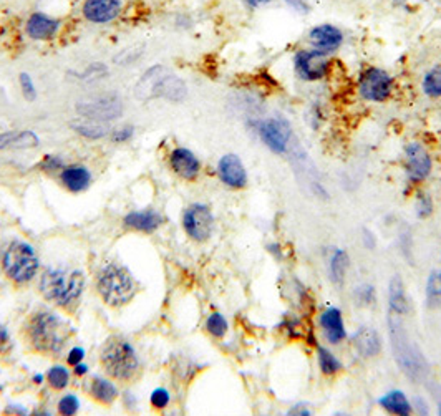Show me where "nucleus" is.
<instances>
[{
  "label": "nucleus",
  "instance_id": "f257e3e1",
  "mask_svg": "<svg viewBox=\"0 0 441 416\" xmlns=\"http://www.w3.org/2000/svg\"><path fill=\"white\" fill-rule=\"evenodd\" d=\"M85 279L80 271L65 272L62 269H48L40 280V291L45 298L57 302L60 307H69L82 296Z\"/></svg>",
  "mask_w": 441,
  "mask_h": 416
},
{
  "label": "nucleus",
  "instance_id": "f03ea898",
  "mask_svg": "<svg viewBox=\"0 0 441 416\" xmlns=\"http://www.w3.org/2000/svg\"><path fill=\"white\" fill-rule=\"evenodd\" d=\"M390 335H392L393 343V354L398 361V367L403 370L406 377L411 380L422 381L428 373V365L425 361V356L418 350V347L411 342L405 329H403L402 322L397 318L390 320Z\"/></svg>",
  "mask_w": 441,
  "mask_h": 416
},
{
  "label": "nucleus",
  "instance_id": "7ed1b4c3",
  "mask_svg": "<svg viewBox=\"0 0 441 416\" xmlns=\"http://www.w3.org/2000/svg\"><path fill=\"white\" fill-rule=\"evenodd\" d=\"M102 365L116 380H129L138 370V356L132 343L121 337H110L102 350Z\"/></svg>",
  "mask_w": 441,
  "mask_h": 416
},
{
  "label": "nucleus",
  "instance_id": "20e7f679",
  "mask_svg": "<svg viewBox=\"0 0 441 416\" xmlns=\"http://www.w3.org/2000/svg\"><path fill=\"white\" fill-rule=\"evenodd\" d=\"M98 292L108 305L120 307L132 300L136 292V284L125 267L110 264L98 277Z\"/></svg>",
  "mask_w": 441,
  "mask_h": 416
},
{
  "label": "nucleus",
  "instance_id": "39448f33",
  "mask_svg": "<svg viewBox=\"0 0 441 416\" xmlns=\"http://www.w3.org/2000/svg\"><path fill=\"white\" fill-rule=\"evenodd\" d=\"M138 98L148 100L153 96H165V98L181 100L186 96V87L179 78L173 77L163 66H153L146 75H143L136 87Z\"/></svg>",
  "mask_w": 441,
  "mask_h": 416
},
{
  "label": "nucleus",
  "instance_id": "423d86ee",
  "mask_svg": "<svg viewBox=\"0 0 441 416\" xmlns=\"http://www.w3.org/2000/svg\"><path fill=\"white\" fill-rule=\"evenodd\" d=\"M32 345L40 352H57L63 343V322L57 315L40 312L33 315L28 325Z\"/></svg>",
  "mask_w": 441,
  "mask_h": 416
},
{
  "label": "nucleus",
  "instance_id": "0eeeda50",
  "mask_svg": "<svg viewBox=\"0 0 441 416\" xmlns=\"http://www.w3.org/2000/svg\"><path fill=\"white\" fill-rule=\"evenodd\" d=\"M39 257L32 246L22 241H14L3 254V269L15 282H27L39 271Z\"/></svg>",
  "mask_w": 441,
  "mask_h": 416
},
{
  "label": "nucleus",
  "instance_id": "6e6552de",
  "mask_svg": "<svg viewBox=\"0 0 441 416\" xmlns=\"http://www.w3.org/2000/svg\"><path fill=\"white\" fill-rule=\"evenodd\" d=\"M392 90L393 80L385 70L370 66V69H367L360 75L359 91L362 98L368 100V102H385L392 95Z\"/></svg>",
  "mask_w": 441,
  "mask_h": 416
},
{
  "label": "nucleus",
  "instance_id": "1a4fd4ad",
  "mask_svg": "<svg viewBox=\"0 0 441 416\" xmlns=\"http://www.w3.org/2000/svg\"><path fill=\"white\" fill-rule=\"evenodd\" d=\"M77 111L88 120L103 123V121L118 118L121 111H123V105H121L118 96L115 95L95 96V98H88L77 103Z\"/></svg>",
  "mask_w": 441,
  "mask_h": 416
},
{
  "label": "nucleus",
  "instance_id": "9d476101",
  "mask_svg": "<svg viewBox=\"0 0 441 416\" xmlns=\"http://www.w3.org/2000/svg\"><path fill=\"white\" fill-rule=\"evenodd\" d=\"M294 66L297 75L304 82H318L329 71V58L318 50H299L294 57Z\"/></svg>",
  "mask_w": 441,
  "mask_h": 416
},
{
  "label": "nucleus",
  "instance_id": "9b49d317",
  "mask_svg": "<svg viewBox=\"0 0 441 416\" xmlns=\"http://www.w3.org/2000/svg\"><path fill=\"white\" fill-rule=\"evenodd\" d=\"M258 132L264 145L277 154L285 153L289 148V143L292 140V128L289 121L284 118L264 120L259 125Z\"/></svg>",
  "mask_w": 441,
  "mask_h": 416
},
{
  "label": "nucleus",
  "instance_id": "f8f14e48",
  "mask_svg": "<svg viewBox=\"0 0 441 416\" xmlns=\"http://www.w3.org/2000/svg\"><path fill=\"white\" fill-rule=\"evenodd\" d=\"M213 214L208 206L192 204L183 216V226L186 233L196 241H206L213 233Z\"/></svg>",
  "mask_w": 441,
  "mask_h": 416
},
{
  "label": "nucleus",
  "instance_id": "ddd939ff",
  "mask_svg": "<svg viewBox=\"0 0 441 416\" xmlns=\"http://www.w3.org/2000/svg\"><path fill=\"white\" fill-rule=\"evenodd\" d=\"M309 42L315 50L329 55V53L335 52V50L342 45L343 33L339 27H335V25L322 24L310 30Z\"/></svg>",
  "mask_w": 441,
  "mask_h": 416
},
{
  "label": "nucleus",
  "instance_id": "4468645a",
  "mask_svg": "<svg viewBox=\"0 0 441 416\" xmlns=\"http://www.w3.org/2000/svg\"><path fill=\"white\" fill-rule=\"evenodd\" d=\"M406 173L411 181H423L430 176L431 159L428 151L418 143H410L405 148Z\"/></svg>",
  "mask_w": 441,
  "mask_h": 416
},
{
  "label": "nucleus",
  "instance_id": "2eb2a0df",
  "mask_svg": "<svg viewBox=\"0 0 441 416\" xmlns=\"http://www.w3.org/2000/svg\"><path fill=\"white\" fill-rule=\"evenodd\" d=\"M121 12V0H85L83 15L91 24H108Z\"/></svg>",
  "mask_w": 441,
  "mask_h": 416
},
{
  "label": "nucleus",
  "instance_id": "dca6fc26",
  "mask_svg": "<svg viewBox=\"0 0 441 416\" xmlns=\"http://www.w3.org/2000/svg\"><path fill=\"white\" fill-rule=\"evenodd\" d=\"M217 173L224 184H228L229 188L239 189L244 188L247 183V173L246 168L242 165L241 158L236 154H226L219 159V165H217Z\"/></svg>",
  "mask_w": 441,
  "mask_h": 416
},
{
  "label": "nucleus",
  "instance_id": "f3484780",
  "mask_svg": "<svg viewBox=\"0 0 441 416\" xmlns=\"http://www.w3.org/2000/svg\"><path fill=\"white\" fill-rule=\"evenodd\" d=\"M58 28H60V22L53 17H50L44 12H35L28 17L27 25H25V32L27 35L33 40H42L47 42L52 40L57 35Z\"/></svg>",
  "mask_w": 441,
  "mask_h": 416
},
{
  "label": "nucleus",
  "instance_id": "a211bd4d",
  "mask_svg": "<svg viewBox=\"0 0 441 416\" xmlns=\"http://www.w3.org/2000/svg\"><path fill=\"white\" fill-rule=\"evenodd\" d=\"M171 168L178 176H181L184 179H195L199 174L201 163L199 159L195 156L192 151L186 148H176L171 153Z\"/></svg>",
  "mask_w": 441,
  "mask_h": 416
},
{
  "label": "nucleus",
  "instance_id": "6ab92c4d",
  "mask_svg": "<svg viewBox=\"0 0 441 416\" xmlns=\"http://www.w3.org/2000/svg\"><path fill=\"white\" fill-rule=\"evenodd\" d=\"M321 327L323 329V334H325V338L330 343H340L347 337L342 314H340L337 307H330L321 315Z\"/></svg>",
  "mask_w": 441,
  "mask_h": 416
},
{
  "label": "nucleus",
  "instance_id": "aec40b11",
  "mask_svg": "<svg viewBox=\"0 0 441 416\" xmlns=\"http://www.w3.org/2000/svg\"><path fill=\"white\" fill-rule=\"evenodd\" d=\"M163 217L156 211H134L125 217V226L141 230V233H153L159 228Z\"/></svg>",
  "mask_w": 441,
  "mask_h": 416
},
{
  "label": "nucleus",
  "instance_id": "412c9836",
  "mask_svg": "<svg viewBox=\"0 0 441 416\" xmlns=\"http://www.w3.org/2000/svg\"><path fill=\"white\" fill-rule=\"evenodd\" d=\"M39 136L32 132H7L0 133V150H25L35 148Z\"/></svg>",
  "mask_w": 441,
  "mask_h": 416
},
{
  "label": "nucleus",
  "instance_id": "4be33fe9",
  "mask_svg": "<svg viewBox=\"0 0 441 416\" xmlns=\"http://www.w3.org/2000/svg\"><path fill=\"white\" fill-rule=\"evenodd\" d=\"M62 181L65 184L66 189L73 192L85 191L90 186L91 173L83 166H69L63 168L62 171Z\"/></svg>",
  "mask_w": 441,
  "mask_h": 416
},
{
  "label": "nucleus",
  "instance_id": "5701e85b",
  "mask_svg": "<svg viewBox=\"0 0 441 416\" xmlns=\"http://www.w3.org/2000/svg\"><path fill=\"white\" fill-rule=\"evenodd\" d=\"M352 342H354L355 348L363 356H375L381 348L380 337H378L377 332L367 329V327L357 332L354 337H352Z\"/></svg>",
  "mask_w": 441,
  "mask_h": 416
},
{
  "label": "nucleus",
  "instance_id": "b1692460",
  "mask_svg": "<svg viewBox=\"0 0 441 416\" xmlns=\"http://www.w3.org/2000/svg\"><path fill=\"white\" fill-rule=\"evenodd\" d=\"M380 405L393 415L406 416L413 411L408 398H406L405 393L400 392V390H395V392H390L388 395H385L384 398H380Z\"/></svg>",
  "mask_w": 441,
  "mask_h": 416
},
{
  "label": "nucleus",
  "instance_id": "393cba45",
  "mask_svg": "<svg viewBox=\"0 0 441 416\" xmlns=\"http://www.w3.org/2000/svg\"><path fill=\"white\" fill-rule=\"evenodd\" d=\"M390 309L398 315H405L408 312V298L405 293V285H403L400 277H393L390 282Z\"/></svg>",
  "mask_w": 441,
  "mask_h": 416
},
{
  "label": "nucleus",
  "instance_id": "a878e982",
  "mask_svg": "<svg viewBox=\"0 0 441 416\" xmlns=\"http://www.w3.org/2000/svg\"><path fill=\"white\" fill-rule=\"evenodd\" d=\"M90 392H91V397L100 403H111L116 397H118V390H116V386L113 385L110 380H107V378H102V377H93Z\"/></svg>",
  "mask_w": 441,
  "mask_h": 416
},
{
  "label": "nucleus",
  "instance_id": "bb28decb",
  "mask_svg": "<svg viewBox=\"0 0 441 416\" xmlns=\"http://www.w3.org/2000/svg\"><path fill=\"white\" fill-rule=\"evenodd\" d=\"M348 271V255L345 251H335V254L330 259V275L332 280L337 284H342L345 279Z\"/></svg>",
  "mask_w": 441,
  "mask_h": 416
},
{
  "label": "nucleus",
  "instance_id": "cd10ccee",
  "mask_svg": "<svg viewBox=\"0 0 441 416\" xmlns=\"http://www.w3.org/2000/svg\"><path fill=\"white\" fill-rule=\"evenodd\" d=\"M73 129L82 136L90 138V140H98L108 134V128L100 121H85V123H77L73 125Z\"/></svg>",
  "mask_w": 441,
  "mask_h": 416
},
{
  "label": "nucleus",
  "instance_id": "c85d7f7f",
  "mask_svg": "<svg viewBox=\"0 0 441 416\" xmlns=\"http://www.w3.org/2000/svg\"><path fill=\"white\" fill-rule=\"evenodd\" d=\"M423 91L431 98L441 96V65L431 69L423 78Z\"/></svg>",
  "mask_w": 441,
  "mask_h": 416
},
{
  "label": "nucleus",
  "instance_id": "c756f323",
  "mask_svg": "<svg viewBox=\"0 0 441 416\" xmlns=\"http://www.w3.org/2000/svg\"><path fill=\"white\" fill-rule=\"evenodd\" d=\"M318 365H321L322 373H325V375H334L342 368L337 356L327 350V348H318Z\"/></svg>",
  "mask_w": 441,
  "mask_h": 416
},
{
  "label": "nucleus",
  "instance_id": "7c9ffc66",
  "mask_svg": "<svg viewBox=\"0 0 441 416\" xmlns=\"http://www.w3.org/2000/svg\"><path fill=\"white\" fill-rule=\"evenodd\" d=\"M47 380L55 390H63L66 385H69V380H70L69 370H66L65 367L50 368L47 373Z\"/></svg>",
  "mask_w": 441,
  "mask_h": 416
},
{
  "label": "nucleus",
  "instance_id": "2f4dec72",
  "mask_svg": "<svg viewBox=\"0 0 441 416\" xmlns=\"http://www.w3.org/2000/svg\"><path fill=\"white\" fill-rule=\"evenodd\" d=\"M206 327H208V332L214 337H224L226 332H228V320L221 314H211Z\"/></svg>",
  "mask_w": 441,
  "mask_h": 416
},
{
  "label": "nucleus",
  "instance_id": "473e14b6",
  "mask_svg": "<svg viewBox=\"0 0 441 416\" xmlns=\"http://www.w3.org/2000/svg\"><path fill=\"white\" fill-rule=\"evenodd\" d=\"M426 296L431 304H440L441 302V272H433L428 279Z\"/></svg>",
  "mask_w": 441,
  "mask_h": 416
},
{
  "label": "nucleus",
  "instance_id": "72a5a7b5",
  "mask_svg": "<svg viewBox=\"0 0 441 416\" xmlns=\"http://www.w3.org/2000/svg\"><path fill=\"white\" fill-rule=\"evenodd\" d=\"M78 408H80V403L73 395H66V397H63L60 403H58V411L66 416L75 415L78 411Z\"/></svg>",
  "mask_w": 441,
  "mask_h": 416
},
{
  "label": "nucleus",
  "instance_id": "f704fd0d",
  "mask_svg": "<svg viewBox=\"0 0 441 416\" xmlns=\"http://www.w3.org/2000/svg\"><path fill=\"white\" fill-rule=\"evenodd\" d=\"M20 88H22V93L27 100H35L37 96V90H35V85H33V80L30 78V75L27 73H22L20 75Z\"/></svg>",
  "mask_w": 441,
  "mask_h": 416
},
{
  "label": "nucleus",
  "instance_id": "c9c22d12",
  "mask_svg": "<svg viewBox=\"0 0 441 416\" xmlns=\"http://www.w3.org/2000/svg\"><path fill=\"white\" fill-rule=\"evenodd\" d=\"M168 403H170V393L166 392L165 388H156L153 392V395H151V405L154 406V408H166Z\"/></svg>",
  "mask_w": 441,
  "mask_h": 416
},
{
  "label": "nucleus",
  "instance_id": "e433bc0d",
  "mask_svg": "<svg viewBox=\"0 0 441 416\" xmlns=\"http://www.w3.org/2000/svg\"><path fill=\"white\" fill-rule=\"evenodd\" d=\"M417 209H418V214H420V216H422V217L430 216L431 209H433V206H431L430 197L425 196V195L420 196L418 201H417Z\"/></svg>",
  "mask_w": 441,
  "mask_h": 416
},
{
  "label": "nucleus",
  "instance_id": "4c0bfd02",
  "mask_svg": "<svg viewBox=\"0 0 441 416\" xmlns=\"http://www.w3.org/2000/svg\"><path fill=\"white\" fill-rule=\"evenodd\" d=\"M40 168L45 171H57V170H62L63 168V161H62V158L47 156L44 159V161H42Z\"/></svg>",
  "mask_w": 441,
  "mask_h": 416
},
{
  "label": "nucleus",
  "instance_id": "58836bf2",
  "mask_svg": "<svg viewBox=\"0 0 441 416\" xmlns=\"http://www.w3.org/2000/svg\"><path fill=\"white\" fill-rule=\"evenodd\" d=\"M132 136H133V128H132V126H123V128L115 129V132L111 133L113 141H118V143L128 141Z\"/></svg>",
  "mask_w": 441,
  "mask_h": 416
},
{
  "label": "nucleus",
  "instance_id": "ea45409f",
  "mask_svg": "<svg viewBox=\"0 0 441 416\" xmlns=\"http://www.w3.org/2000/svg\"><path fill=\"white\" fill-rule=\"evenodd\" d=\"M83 359H85V350H83L82 347H73L71 350L69 352V356H66V361H69L70 365H78L82 363Z\"/></svg>",
  "mask_w": 441,
  "mask_h": 416
},
{
  "label": "nucleus",
  "instance_id": "a19ab883",
  "mask_svg": "<svg viewBox=\"0 0 441 416\" xmlns=\"http://www.w3.org/2000/svg\"><path fill=\"white\" fill-rule=\"evenodd\" d=\"M426 388H428V392H430L431 397L435 398L436 406H438L440 415H441V385H438V383H433V381H428V383H426Z\"/></svg>",
  "mask_w": 441,
  "mask_h": 416
},
{
  "label": "nucleus",
  "instance_id": "79ce46f5",
  "mask_svg": "<svg viewBox=\"0 0 441 416\" xmlns=\"http://www.w3.org/2000/svg\"><path fill=\"white\" fill-rule=\"evenodd\" d=\"M357 296L360 297V304H362V302L363 304H368L373 298V289L370 285H365L362 289H357Z\"/></svg>",
  "mask_w": 441,
  "mask_h": 416
},
{
  "label": "nucleus",
  "instance_id": "37998d69",
  "mask_svg": "<svg viewBox=\"0 0 441 416\" xmlns=\"http://www.w3.org/2000/svg\"><path fill=\"white\" fill-rule=\"evenodd\" d=\"M285 2H287L296 12H300V14H305V12L309 10L307 0H285Z\"/></svg>",
  "mask_w": 441,
  "mask_h": 416
},
{
  "label": "nucleus",
  "instance_id": "c03bdc74",
  "mask_svg": "<svg viewBox=\"0 0 441 416\" xmlns=\"http://www.w3.org/2000/svg\"><path fill=\"white\" fill-rule=\"evenodd\" d=\"M415 410H418L422 415L430 413V411H428V405H425L423 398H420V397L415 398Z\"/></svg>",
  "mask_w": 441,
  "mask_h": 416
},
{
  "label": "nucleus",
  "instance_id": "a18cd8bd",
  "mask_svg": "<svg viewBox=\"0 0 441 416\" xmlns=\"http://www.w3.org/2000/svg\"><path fill=\"white\" fill-rule=\"evenodd\" d=\"M88 372V367L87 365H83V363H78V365H75V375H85V373Z\"/></svg>",
  "mask_w": 441,
  "mask_h": 416
},
{
  "label": "nucleus",
  "instance_id": "49530a36",
  "mask_svg": "<svg viewBox=\"0 0 441 416\" xmlns=\"http://www.w3.org/2000/svg\"><path fill=\"white\" fill-rule=\"evenodd\" d=\"M274 2V0H247V3L252 7H260V6H266V3Z\"/></svg>",
  "mask_w": 441,
  "mask_h": 416
},
{
  "label": "nucleus",
  "instance_id": "de8ad7c7",
  "mask_svg": "<svg viewBox=\"0 0 441 416\" xmlns=\"http://www.w3.org/2000/svg\"><path fill=\"white\" fill-rule=\"evenodd\" d=\"M42 380H44V378H42L40 375H35V377H33V381H35V383H40Z\"/></svg>",
  "mask_w": 441,
  "mask_h": 416
},
{
  "label": "nucleus",
  "instance_id": "09e8293b",
  "mask_svg": "<svg viewBox=\"0 0 441 416\" xmlns=\"http://www.w3.org/2000/svg\"><path fill=\"white\" fill-rule=\"evenodd\" d=\"M337 2H343V3H352V2H357V0H337Z\"/></svg>",
  "mask_w": 441,
  "mask_h": 416
}]
</instances>
